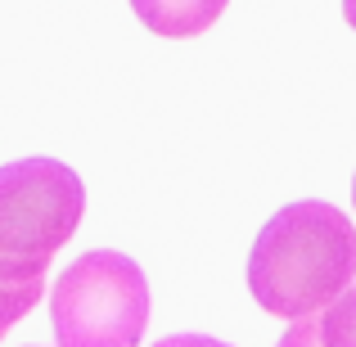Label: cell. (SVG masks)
Segmentation results:
<instances>
[{"mask_svg": "<svg viewBox=\"0 0 356 347\" xmlns=\"http://www.w3.org/2000/svg\"><path fill=\"white\" fill-rule=\"evenodd\" d=\"M154 347H230V343L208 339V334H167V339H158Z\"/></svg>", "mask_w": 356, "mask_h": 347, "instance_id": "cell-8", "label": "cell"}, {"mask_svg": "<svg viewBox=\"0 0 356 347\" xmlns=\"http://www.w3.org/2000/svg\"><path fill=\"white\" fill-rule=\"evenodd\" d=\"M343 18H348V27L356 32V0H343Z\"/></svg>", "mask_w": 356, "mask_h": 347, "instance_id": "cell-9", "label": "cell"}, {"mask_svg": "<svg viewBox=\"0 0 356 347\" xmlns=\"http://www.w3.org/2000/svg\"><path fill=\"white\" fill-rule=\"evenodd\" d=\"M275 347H321V339H316V316H302V321H289L284 339H280Z\"/></svg>", "mask_w": 356, "mask_h": 347, "instance_id": "cell-7", "label": "cell"}, {"mask_svg": "<svg viewBox=\"0 0 356 347\" xmlns=\"http://www.w3.org/2000/svg\"><path fill=\"white\" fill-rule=\"evenodd\" d=\"M59 347H140L149 330V280L127 252L95 248L68 261L50 289Z\"/></svg>", "mask_w": 356, "mask_h": 347, "instance_id": "cell-3", "label": "cell"}, {"mask_svg": "<svg viewBox=\"0 0 356 347\" xmlns=\"http://www.w3.org/2000/svg\"><path fill=\"white\" fill-rule=\"evenodd\" d=\"M321 347H356V284H348L325 312H316Z\"/></svg>", "mask_w": 356, "mask_h": 347, "instance_id": "cell-5", "label": "cell"}, {"mask_svg": "<svg viewBox=\"0 0 356 347\" xmlns=\"http://www.w3.org/2000/svg\"><path fill=\"white\" fill-rule=\"evenodd\" d=\"M230 0H131L136 18L149 27L154 36H167V41H190V36H203L221 14H226Z\"/></svg>", "mask_w": 356, "mask_h": 347, "instance_id": "cell-4", "label": "cell"}, {"mask_svg": "<svg viewBox=\"0 0 356 347\" xmlns=\"http://www.w3.org/2000/svg\"><path fill=\"white\" fill-rule=\"evenodd\" d=\"M348 284H356V226L334 203H289L252 239L248 293L280 321L325 312Z\"/></svg>", "mask_w": 356, "mask_h": 347, "instance_id": "cell-1", "label": "cell"}, {"mask_svg": "<svg viewBox=\"0 0 356 347\" xmlns=\"http://www.w3.org/2000/svg\"><path fill=\"white\" fill-rule=\"evenodd\" d=\"M86 185L59 158H18L0 167V280H41L77 234Z\"/></svg>", "mask_w": 356, "mask_h": 347, "instance_id": "cell-2", "label": "cell"}, {"mask_svg": "<svg viewBox=\"0 0 356 347\" xmlns=\"http://www.w3.org/2000/svg\"><path fill=\"white\" fill-rule=\"evenodd\" d=\"M41 293H45V275L41 280H23V284H5V280H0V339L41 302Z\"/></svg>", "mask_w": 356, "mask_h": 347, "instance_id": "cell-6", "label": "cell"}, {"mask_svg": "<svg viewBox=\"0 0 356 347\" xmlns=\"http://www.w3.org/2000/svg\"><path fill=\"white\" fill-rule=\"evenodd\" d=\"M352 203H356V176H352Z\"/></svg>", "mask_w": 356, "mask_h": 347, "instance_id": "cell-10", "label": "cell"}]
</instances>
